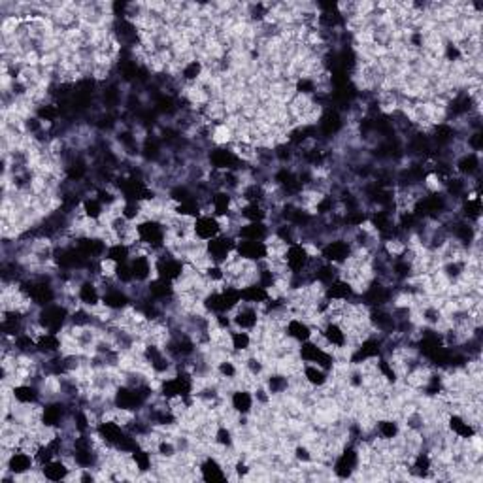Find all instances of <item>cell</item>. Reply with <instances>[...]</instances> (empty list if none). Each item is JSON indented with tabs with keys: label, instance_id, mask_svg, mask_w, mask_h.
Listing matches in <instances>:
<instances>
[{
	"label": "cell",
	"instance_id": "603a6c76",
	"mask_svg": "<svg viewBox=\"0 0 483 483\" xmlns=\"http://www.w3.org/2000/svg\"><path fill=\"white\" fill-rule=\"evenodd\" d=\"M40 470H42V476L47 482H67V479H70V474H72L74 468L64 459L57 457V459L50 461L47 465H44Z\"/></svg>",
	"mask_w": 483,
	"mask_h": 483
},
{
	"label": "cell",
	"instance_id": "ffe728a7",
	"mask_svg": "<svg viewBox=\"0 0 483 483\" xmlns=\"http://www.w3.org/2000/svg\"><path fill=\"white\" fill-rule=\"evenodd\" d=\"M11 397H13V400L19 402V404H27V406L44 402V397H42L40 387L30 382H23V383L13 385V387H11Z\"/></svg>",
	"mask_w": 483,
	"mask_h": 483
},
{
	"label": "cell",
	"instance_id": "8992f818",
	"mask_svg": "<svg viewBox=\"0 0 483 483\" xmlns=\"http://www.w3.org/2000/svg\"><path fill=\"white\" fill-rule=\"evenodd\" d=\"M298 359L302 360V365H317L329 372H331L332 368H334V365H336L332 351L321 348V346H317V343L312 342V340L298 346Z\"/></svg>",
	"mask_w": 483,
	"mask_h": 483
},
{
	"label": "cell",
	"instance_id": "d6986e66",
	"mask_svg": "<svg viewBox=\"0 0 483 483\" xmlns=\"http://www.w3.org/2000/svg\"><path fill=\"white\" fill-rule=\"evenodd\" d=\"M227 400H229V404L238 416H251L253 410H255V397H253V391H249V389H234L227 397Z\"/></svg>",
	"mask_w": 483,
	"mask_h": 483
},
{
	"label": "cell",
	"instance_id": "9a60e30c",
	"mask_svg": "<svg viewBox=\"0 0 483 483\" xmlns=\"http://www.w3.org/2000/svg\"><path fill=\"white\" fill-rule=\"evenodd\" d=\"M132 280L136 283H147L155 278V261L153 255H132L129 261Z\"/></svg>",
	"mask_w": 483,
	"mask_h": 483
},
{
	"label": "cell",
	"instance_id": "9c48e42d",
	"mask_svg": "<svg viewBox=\"0 0 483 483\" xmlns=\"http://www.w3.org/2000/svg\"><path fill=\"white\" fill-rule=\"evenodd\" d=\"M309 258H312V253H309L308 246L302 244V242H297V244H291L287 247L285 255H283V261H285L287 270L291 272V275L302 274L306 266H308Z\"/></svg>",
	"mask_w": 483,
	"mask_h": 483
},
{
	"label": "cell",
	"instance_id": "4dcf8cb0",
	"mask_svg": "<svg viewBox=\"0 0 483 483\" xmlns=\"http://www.w3.org/2000/svg\"><path fill=\"white\" fill-rule=\"evenodd\" d=\"M253 348L251 332L240 331V329H231V349L234 353H246Z\"/></svg>",
	"mask_w": 483,
	"mask_h": 483
},
{
	"label": "cell",
	"instance_id": "484cf974",
	"mask_svg": "<svg viewBox=\"0 0 483 483\" xmlns=\"http://www.w3.org/2000/svg\"><path fill=\"white\" fill-rule=\"evenodd\" d=\"M270 229L268 223H242L240 229H238L237 238L238 240H258L264 242L266 238L270 237Z\"/></svg>",
	"mask_w": 483,
	"mask_h": 483
},
{
	"label": "cell",
	"instance_id": "5b68a950",
	"mask_svg": "<svg viewBox=\"0 0 483 483\" xmlns=\"http://www.w3.org/2000/svg\"><path fill=\"white\" fill-rule=\"evenodd\" d=\"M353 255V246L348 238L336 237L329 238V240L319 247V257L329 264L334 266H343L348 263V258Z\"/></svg>",
	"mask_w": 483,
	"mask_h": 483
},
{
	"label": "cell",
	"instance_id": "7c38bea8",
	"mask_svg": "<svg viewBox=\"0 0 483 483\" xmlns=\"http://www.w3.org/2000/svg\"><path fill=\"white\" fill-rule=\"evenodd\" d=\"M198 478L203 482L214 483V482H227L229 474H227L225 465L215 455H206L198 462Z\"/></svg>",
	"mask_w": 483,
	"mask_h": 483
},
{
	"label": "cell",
	"instance_id": "30bf717a",
	"mask_svg": "<svg viewBox=\"0 0 483 483\" xmlns=\"http://www.w3.org/2000/svg\"><path fill=\"white\" fill-rule=\"evenodd\" d=\"M231 317L232 329H240V331L251 332L253 329L258 325V321L263 319V314H261V308H258V306L240 302V306L232 312Z\"/></svg>",
	"mask_w": 483,
	"mask_h": 483
},
{
	"label": "cell",
	"instance_id": "ac0fdd59",
	"mask_svg": "<svg viewBox=\"0 0 483 483\" xmlns=\"http://www.w3.org/2000/svg\"><path fill=\"white\" fill-rule=\"evenodd\" d=\"M76 297H78L79 306H84V308L93 309L102 304L101 287H98L96 280H89V278H85V280L79 283Z\"/></svg>",
	"mask_w": 483,
	"mask_h": 483
},
{
	"label": "cell",
	"instance_id": "8fae6325",
	"mask_svg": "<svg viewBox=\"0 0 483 483\" xmlns=\"http://www.w3.org/2000/svg\"><path fill=\"white\" fill-rule=\"evenodd\" d=\"M193 234L200 242H210L212 238L223 234L221 220H217L212 214H200L197 220L193 221Z\"/></svg>",
	"mask_w": 483,
	"mask_h": 483
},
{
	"label": "cell",
	"instance_id": "7402d4cb",
	"mask_svg": "<svg viewBox=\"0 0 483 483\" xmlns=\"http://www.w3.org/2000/svg\"><path fill=\"white\" fill-rule=\"evenodd\" d=\"M325 298L326 300H338V302H351L357 298V292L351 287V283L338 278L325 287Z\"/></svg>",
	"mask_w": 483,
	"mask_h": 483
},
{
	"label": "cell",
	"instance_id": "f1b7e54d",
	"mask_svg": "<svg viewBox=\"0 0 483 483\" xmlns=\"http://www.w3.org/2000/svg\"><path fill=\"white\" fill-rule=\"evenodd\" d=\"M240 291H242V302L251 304V306H258V308H261V306H264V304L270 300L268 289H264V287L258 285V283L242 287Z\"/></svg>",
	"mask_w": 483,
	"mask_h": 483
},
{
	"label": "cell",
	"instance_id": "cb8c5ba5",
	"mask_svg": "<svg viewBox=\"0 0 483 483\" xmlns=\"http://www.w3.org/2000/svg\"><path fill=\"white\" fill-rule=\"evenodd\" d=\"M312 334H314V329H312V325H309L308 321L300 319V317H291V319L287 321L285 336L291 338L292 342L297 343L308 342L309 338H312Z\"/></svg>",
	"mask_w": 483,
	"mask_h": 483
},
{
	"label": "cell",
	"instance_id": "ba28073f",
	"mask_svg": "<svg viewBox=\"0 0 483 483\" xmlns=\"http://www.w3.org/2000/svg\"><path fill=\"white\" fill-rule=\"evenodd\" d=\"M34 468H36L34 455L25 450H13L10 453V457L6 459V462H2V470H8V472L13 474L17 482L23 476H27L28 472H33Z\"/></svg>",
	"mask_w": 483,
	"mask_h": 483
},
{
	"label": "cell",
	"instance_id": "d4e9b609",
	"mask_svg": "<svg viewBox=\"0 0 483 483\" xmlns=\"http://www.w3.org/2000/svg\"><path fill=\"white\" fill-rule=\"evenodd\" d=\"M62 349V338L61 334L55 332H42L36 338V351L44 357H51V355L61 353Z\"/></svg>",
	"mask_w": 483,
	"mask_h": 483
},
{
	"label": "cell",
	"instance_id": "83f0119b",
	"mask_svg": "<svg viewBox=\"0 0 483 483\" xmlns=\"http://www.w3.org/2000/svg\"><path fill=\"white\" fill-rule=\"evenodd\" d=\"M238 215L244 223H266L268 221V210L261 203H246L238 210Z\"/></svg>",
	"mask_w": 483,
	"mask_h": 483
},
{
	"label": "cell",
	"instance_id": "f546056e",
	"mask_svg": "<svg viewBox=\"0 0 483 483\" xmlns=\"http://www.w3.org/2000/svg\"><path fill=\"white\" fill-rule=\"evenodd\" d=\"M130 257H132V249L127 244H121V242L110 244L106 249V255H104V258H108V261H112L115 264L129 263Z\"/></svg>",
	"mask_w": 483,
	"mask_h": 483
},
{
	"label": "cell",
	"instance_id": "4316f807",
	"mask_svg": "<svg viewBox=\"0 0 483 483\" xmlns=\"http://www.w3.org/2000/svg\"><path fill=\"white\" fill-rule=\"evenodd\" d=\"M302 376L309 387L314 389H323L326 383L331 382V372L325 370V368H321V366L317 365H304Z\"/></svg>",
	"mask_w": 483,
	"mask_h": 483
},
{
	"label": "cell",
	"instance_id": "6da1fadb",
	"mask_svg": "<svg viewBox=\"0 0 483 483\" xmlns=\"http://www.w3.org/2000/svg\"><path fill=\"white\" fill-rule=\"evenodd\" d=\"M70 312L72 309L68 308L67 304L62 302H53L50 306H44V308H38L36 312V321L40 323V326L44 329L45 332H55V334H61L67 325L70 323Z\"/></svg>",
	"mask_w": 483,
	"mask_h": 483
},
{
	"label": "cell",
	"instance_id": "44dd1931",
	"mask_svg": "<svg viewBox=\"0 0 483 483\" xmlns=\"http://www.w3.org/2000/svg\"><path fill=\"white\" fill-rule=\"evenodd\" d=\"M372 433H374V436L380 440H383V442H393V440H397L400 436V433H402V427H400V421L399 419H394V417H380L376 421V425H374V428H372Z\"/></svg>",
	"mask_w": 483,
	"mask_h": 483
},
{
	"label": "cell",
	"instance_id": "52a82bcc",
	"mask_svg": "<svg viewBox=\"0 0 483 483\" xmlns=\"http://www.w3.org/2000/svg\"><path fill=\"white\" fill-rule=\"evenodd\" d=\"M237 240L238 238L229 237V234H220L206 242V255H208L210 263L225 264L237 249Z\"/></svg>",
	"mask_w": 483,
	"mask_h": 483
},
{
	"label": "cell",
	"instance_id": "e0dca14e",
	"mask_svg": "<svg viewBox=\"0 0 483 483\" xmlns=\"http://www.w3.org/2000/svg\"><path fill=\"white\" fill-rule=\"evenodd\" d=\"M132 304L135 302L123 285H113L112 289L102 292V306H106L110 312H125Z\"/></svg>",
	"mask_w": 483,
	"mask_h": 483
},
{
	"label": "cell",
	"instance_id": "277c9868",
	"mask_svg": "<svg viewBox=\"0 0 483 483\" xmlns=\"http://www.w3.org/2000/svg\"><path fill=\"white\" fill-rule=\"evenodd\" d=\"M359 465H360L359 450H357V445L348 442V444L342 448V451L334 457V461H332L331 465L332 474H334L338 479L353 478L355 474H357V470H359Z\"/></svg>",
	"mask_w": 483,
	"mask_h": 483
},
{
	"label": "cell",
	"instance_id": "2e32d148",
	"mask_svg": "<svg viewBox=\"0 0 483 483\" xmlns=\"http://www.w3.org/2000/svg\"><path fill=\"white\" fill-rule=\"evenodd\" d=\"M237 255L244 261L249 263H261L264 258H268V247L266 242L258 240H237Z\"/></svg>",
	"mask_w": 483,
	"mask_h": 483
},
{
	"label": "cell",
	"instance_id": "4fadbf2b",
	"mask_svg": "<svg viewBox=\"0 0 483 483\" xmlns=\"http://www.w3.org/2000/svg\"><path fill=\"white\" fill-rule=\"evenodd\" d=\"M453 170L457 176L467 178V180H478L479 172H482V159L479 153L465 152L459 157L453 159Z\"/></svg>",
	"mask_w": 483,
	"mask_h": 483
},
{
	"label": "cell",
	"instance_id": "5bb4252c",
	"mask_svg": "<svg viewBox=\"0 0 483 483\" xmlns=\"http://www.w3.org/2000/svg\"><path fill=\"white\" fill-rule=\"evenodd\" d=\"M445 428L451 436H455L459 440H472L474 436H478L479 428L476 425L468 421L467 417L457 411H451L448 419H445Z\"/></svg>",
	"mask_w": 483,
	"mask_h": 483
},
{
	"label": "cell",
	"instance_id": "3957f363",
	"mask_svg": "<svg viewBox=\"0 0 483 483\" xmlns=\"http://www.w3.org/2000/svg\"><path fill=\"white\" fill-rule=\"evenodd\" d=\"M206 163H208L210 170H217V172H238V170L249 169L238 159L237 153L227 146L210 147L206 153Z\"/></svg>",
	"mask_w": 483,
	"mask_h": 483
},
{
	"label": "cell",
	"instance_id": "7a4b0ae2",
	"mask_svg": "<svg viewBox=\"0 0 483 483\" xmlns=\"http://www.w3.org/2000/svg\"><path fill=\"white\" fill-rule=\"evenodd\" d=\"M136 234H138V242L149 247L153 253H157L166 247L169 229H166L163 221L142 220L136 223Z\"/></svg>",
	"mask_w": 483,
	"mask_h": 483
}]
</instances>
